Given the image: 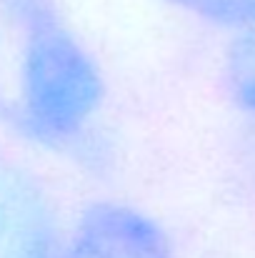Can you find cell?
Masks as SVG:
<instances>
[{
  "mask_svg": "<svg viewBox=\"0 0 255 258\" xmlns=\"http://www.w3.org/2000/svg\"><path fill=\"white\" fill-rule=\"evenodd\" d=\"M0 13L15 43L10 125L38 151L88 156L108 98L98 58L58 0H0Z\"/></svg>",
  "mask_w": 255,
  "mask_h": 258,
  "instance_id": "6da1fadb",
  "label": "cell"
},
{
  "mask_svg": "<svg viewBox=\"0 0 255 258\" xmlns=\"http://www.w3.org/2000/svg\"><path fill=\"white\" fill-rule=\"evenodd\" d=\"M3 258H68L65 251V223L43 228L25 241H20L15 248H10Z\"/></svg>",
  "mask_w": 255,
  "mask_h": 258,
  "instance_id": "8992f818",
  "label": "cell"
},
{
  "mask_svg": "<svg viewBox=\"0 0 255 258\" xmlns=\"http://www.w3.org/2000/svg\"><path fill=\"white\" fill-rule=\"evenodd\" d=\"M190 20L228 33L230 38L255 33V0H165Z\"/></svg>",
  "mask_w": 255,
  "mask_h": 258,
  "instance_id": "5b68a950",
  "label": "cell"
},
{
  "mask_svg": "<svg viewBox=\"0 0 255 258\" xmlns=\"http://www.w3.org/2000/svg\"><path fill=\"white\" fill-rule=\"evenodd\" d=\"M58 223L63 221L55 201L33 173L0 166V258L28 236Z\"/></svg>",
  "mask_w": 255,
  "mask_h": 258,
  "instance_id": "3957f363",
  "label": "cell"
},
{
  "mask_svg": "<svg viewBox=\"0 0 255 258\" xmlns=\"http://www.w3.org/2000/svg\"><path fill=\"white\" fill-rule=\"evenodd\" d=\"M220 76L233 110L255 128V33L230 38Z\"/></svg>",
  "mask_w": 255,
  "mask_h": 258,
  "instance_id": "277c9868",
  "label": "cell"
},
{
  "mask_svg": "<svg viewBox=\"0 0 255 258\" xmlns=\"http://www.w3.org/2000/svg\"><path fill=\"white\" fill-rule=\"evenodd\" d=\"M68 258H178L168 226L123 198H95L65 223Z\"/></svg>",
  "mask_w": 255,
  "mask_h": 258,
  "instance_id": "7a4b0ae2",
  "label": "cell"
}]
</instances>
